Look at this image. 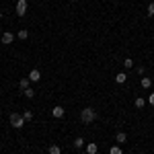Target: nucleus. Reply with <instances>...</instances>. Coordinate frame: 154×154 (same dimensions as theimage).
<instances>
[{"label": "nucleus", "mask_w": 154, "mask_h": 154, "mask_svg": "<svg viewBox=\"0 0 154 154\" xmlns=\"http://www.w3.org/2000/svg\"><path fill=\"white\" fill-rule=\"evenodd\" d=\"M95 119H97V111H95V109L86 107V109L80 111V121H82V123H93Z\"/></svg>", "instance_id": "f257e3e1"}, {"label": "nucleus", "mask_w": 154, "mask_h": 154, "mask_svg": "<svg viewBox=\"0 0 154 154\" xmlns=\"http://www.w3.org/2000/svg\"><path fill=\"white\" fill-rule=\"evenodd\" d=\"M11 125L12 128H23L25 125V117L21 113H11Z\"/></svg>", "instance_id": "f03ea898"}, {"label": "nucleus", "mask_w": 154, "mask_h": 154, "mask_svg": "<svg viewBox=\"0 0 154 154\" xmlns=\"http://www.w3.org/2000/svg\"><path fill=\"white\" fill-rule=\"evenodd\" d=\"M27 8H29V2L27 0H17V14L19 17H25L27 14Z\"/></svg>", "instance_id": "7ed1b4c3"}, {"label": "nucleus", "mask_w": 154, "mask_h": 154, "mask_svg": "<svg viewBox=\"0 0 154 154\" xmlns=\"http://www.w3.org/2000/svg\"><path fill=\"white\" fill-rule=\"evenodd\" d=\"M27 78H29L31 82H39V80H41V72L37 70V68H33V70L29 72V76H27Z\"/></svg>", "instance_id": "20e7f679"}, {"label": "nucleus", "mask_w": 154, "mask_h": 154, "mask_svg": "<svg viewBox=\"0 0 154 154\" xmlns=\"http://www.w3.org/2000/svg\"><path fill=\"white\" fill-rule=\"evenodd\" d=\"M64 113H66V111H64V107H60V105H56V107H54V109H51V115H54V117H56V119L64 117Z\"/></svg>", "instance_id": "39448f33"}, {"label": "nucleus", "mask_w": 154, "mask_h": 154, "mask_svg": "<svg viewBox=\"0 0 154 154\" xmlns=\"http://www.w3.org/2000/svg\"><path fill=\"white\" fill-rule=\"evenodd\" d=\"M12 41H14V35H12L11 31H6V33H2V43H4V45H11Z\"/></svg>", "instance_id": "423d86ee"}, {"label": "nucleus", "mask_w": 154, "mask_h": 154, "mask_svg": "<svg viewBox=\"0 0 154 154\" xmlns=\"http://www.w3.org/2000/svg\"><path fill=\"white\" fill-rule=\"evenodd\" d=\"M125 80H128V74H125V72H119L117 76H115V82L117 84H123Z\"/></svg>", "instance_id": "0eeeda50"}, {"label": "nucleus", "mask_w": 154, "mask_h": 154, "mask_svg": "<svg viewBox=\"0 0 154 154\" xmlns=\"http://www.w3.org/2000/svg\"><path fill=\"white\" fill-rule=\"evenodd\" d=\"M97 152H99L97 144H86V154H97Z\"/></svg>", "instance_id": "6e6552de"}, {"label": "nucleus", "mask_w": 154, "mask_h": 154, "mask_svg": "<svg viewBox=\"0 0 154 154\" xmlns=\"http://www.w3.org/2000/svg\"><path fill=\"white\" fill-rule=\"evenodd\" d=\"M146 103H148V101H146V99H142V97H138V99L134 101V105H136V109H142V107L146 105Z\"/></svg>", "instance_id": "1a4fd4ad"}, {"label": "nucleus", "mask_w": 154, "mask_h": 154, "mask_svg": "<svg viewBox=\"0 0 154 154\" xmlns=\"http://www.w3.org/2000/svg\"><path fill=\"white\" fill-rule=\"evenodd\" d=\"M115 140H117V144H125V142H128V136H125L123 131H119L117 136H115Z\"/></svg>", "instance_id": "9d476101"}, {"label": "nucleus", "mask_w": 154, "mask_h": 154, "mask_svg": "<svg viewBox=\"0 0 154 154\" xmlns=\"http://www.w3.org/2000/svg\"><path fill=\"white\" fill-rule=\"evenodd\" d=\"M84 138H80V136H78V138H76V140H74V148H78V150H80V148H84Z\"/></svg>", "instance_id": "9b49d317"}, {"label": "nucleus", "mask_w": 154, "mask_h": 154, "mask_svg": "<svg viewBox=\"0 0 154 154\" xmlns=\"http://www.w3.org/2000/svg\"><path fill=\"white\" fill-rule=\"evenodd\" d=\"M48 150H49V154H62V148H60L58 144H51Z\"/></svg>", "instance_id": "f8f14e48"}, {"label": "nucleus", "mask_w": 154, "mask_h": 154, "mask_svg": "<svg viewBox=\"0 0 154 154\" xmlns=\"http://www.w3.org/2000/svg\"><path fill=\"white\" fill-rule=\"evenodd\" d=\"M17 37H19L21 41H25V39H29V31H27V29H21V31L17 33Z\"/></svg>", "instance_id": "ddd939ff"}, {"label": "nucleus", "mask_w": 154, "mask_h": 154, "mask_svg": "<svg viewBox=\"0 0 154 154\" xmlns=\"http://www.w3.org/2000/svg\"><path fill=\"white\" fill-rule=\"evenodd\" d=\"M29 84H31V80H29V78H21L19 86H21V91H25V88H29Z\"/></svg>", "instance_id": "4468645a"}, {"label": "nucleus", "mask_w": 154, "mask_h": 154, "mask_svg": "<svg viewBox=\"0 0 154 154\" xmlns=\"http://www.w3.org/2000/svg\"><path fill=\"white\" fill-rule=\"evenodd\" d=\"M23 95L27 97V99H33V97H35V91H33V88L29 86V88H25V91H23Z\"/></svg>", "instance_id": "2eb2a0df"}, {"label": "nucleus", "mask_w": 154, "mask_h": 154, "mask_svg": "<svg viewBox=\"0 0 154 154\" xmlns=\"http://www.w3.org/2000/svg\"><path fill=\"white\" fill-rule=\"evenodd\" d=\"M123 68H128V70H130V68H134V60H131V58H125V60H123Z\"/></svg>", "instance_id": "dca6fc26"}, {"label": "nucleus", "mask_w": 154, "mask_h": 154, "mask_svg": "<svg viewBox=\"0 0 154 154\" xmlns=\"http://www.w3.org/2000/svg\"><path fill=\"white\" fill-rule=\"evenodd\" d=\"M109 154H123V152H121V146H111Z\"/></svg>", "instance_id": "f3484780"}, {"label": "nucleus", "mask_w": 154, "mask_h": 154, "mask_svg": "<svg viewBox=\"0 0 154 154\" xmlns=\"http://www.w3.org/2000/svg\"><path fill=\"white\" fill-rule=\"evenodd\" d=\"M146 14H148V17H154V2H150V4H148V8H146Z\"/></svg>", "instance_id": "a211bd4d"}, {"label": "nucleus", "mask_w": 154, "mask_h": 154, "mask_svg": "<svg viewBox=\"0 0 154 154\" xmlns=\"http://www.w3.org/2000/svg\"><path fill=\"white\" fill-rule=\"evenodd\" d=\"M142 86L144 88H150V86H152V80H150V78H142Z\"/></svg>", "instance_id": "6ab92c4d"}, {"label": "nucleus", "mask_w": 154, "mask_h": 154, "mask_svg": "<svg viewBox=\"0 0 154 154\" xmlns=\"http://www.w3.org/2000/svg\"><path fill=\"white\" fill-rule=\"evenodd\" d=\"M23 117H25V121H31L33 119V113L31 111H23Z\"/></svg>", "instance_id": "aec40b11"}, {"label": "nucleus", "mask_w": 154, "mask_h": 154, "mask_svg": "<svg viewBox=\"0 0 154 154\" xmlns=\"http://www.w3.org/2000/svg\"><path fill=\"white\" fill-rule=\"evenodd\" d=\"M136 72H138L140 76H144V72H146V70H144V66H138V68H136Z\"/></svg>", "instance_id": "412c9836"}, {"label": "nucleus", "mask_w": 154, "mask_h": 154, "mask_svg": "<svg viewBox=\"0 0 154 154\" xmlns=\"http://www.w3.org/2000/svg\"><path fill=\"white\" fill-rule=\"evenodd\" d=\"M148 103L154 107V93H152V95H148Z\"/></svg>", "instance_id": "4be33fe9"}, {"label": "nucleus", "mask_w": 154, "mask_h": 154, "mask_svg": "<svg viewBox=\"0 0 154 154\" xmlns=\"http://www.w3.org/2000/svg\"><path fill=\"white\" fill-rule=\"evenodd\" d=\"M0 19H2V12H0Z\"/></svg>", "instance_id": "5701e85b"}]
</instances>
